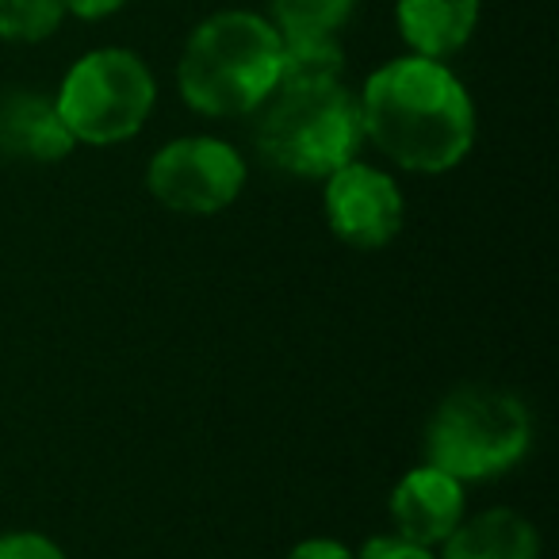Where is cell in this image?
Segmentation results:
<instances>
[{
    "mask_svg": "<svg viewBox=\"0 0 559 559\" xmlns=\"http://www.w3.org/2000/svg\"><path fill=\"white\" fill-rule=\"evenodd\" d=\"M365 139L411 173H449L475 146V104L437 58L403 55L357 93Z\"/></svg>",
    "mask_w": 559,
    "mask_h": 559,
    "instance_id": "obj_1",
    "label": "cell"
},
{
    "mask_svg": "<svg viewBox=\"0 0 559 559\" xmlns=\"http://www.w3.org/2000/svg\"><path fill=\"white\" fill-rule=\"evenodd\" d=\"M284 73V39L269 16L226 9L207 16L185 43L177 88L185 104L211 119L253 116Z\"/></svg>",
    "mask_w": 559,
    "mask_h": 559,
    "instance_id": "obj_2",
    "label": "cell"
},
{
    "mask_svg": "<svg viewBox=\"0 0 559 559\" xmlns=\"http://www.w3.org/2000/svg\"><path fill=\"white\" fill-rule=\"evenodd\" d=\"M253 142L276 173L326 180L365 146L357 93L342 78H280L253 111Z\"/></svg>",
    "mask_w": 559,
    "mask_h": 559,
    "instance_id": "obj_3",
    "label": "cell"
},
{
    "mask_svg": "<svg viewBox=\"0 0 559 559\" xmlns=\"http://www.w3.org/2000/svg\"><path fill=\"white\" fill-rule=\"evenodd\" d=\"M533 444L525 403L498 388H456L426 426V464L460 483L495 479L521 464Z\"/></svg>",
    "mask_w": 559,
    "mask_h": 559,
    "instance_id": "obj_4",
    "label": "cell"
},
{
    "mask_svg": "<svg viewBox=\"0 0 559 559\" xmlns=\"http://www.w3.org/2000/svg\"><path fill=\"white\" fill-rule=\"evenodd\" d=\"M157 100L150 66L134 50L100 47L70 66L55 104L73 142L119 146L146 127Z\"/></svg>",
    "mask_w": 559,
    "mask_h": 559,
    "instance_id": "obj_5",
    "label": "cell"
},
{
    "mask_svg": "<svg viewBox=\"0 0 559 559\" xmlns=\"http://www.w3.org/2000/svg\"><path fill=\"white\" fill-rule=\"evenodd\" d=\"M146 188L162 207L180 215H215L241 195L246 162L230 142L188 134V139L165 142L150 157Z\"/></svg>",
    "mask_w": 559,
    "mask_h": 559,
    "instance_id": "obj_6",
    "label": "cell"
},
{
    "mask_svg": "<svg viewBox=\"0 0 559 559\" xmlns=\"http://www.w3.org/2000/svg\"><path fill=\"white\" fill-rule=\"evenodd\" d=\"M330 230L353 249H380L403 230V192L383 169L349 162L326 177Z\"/></svg>",
    "mask_w": 559,
    "mask_h": 559,
    "instance_id": "obj_7",
    "label": "cell"
},
{
    "mask_svg": "<svg viewBox=\"0 0 559 559\" xmlns=\"http://www.w3.org/2000/svg\"><path fill=\"white\" fill-rule=\"evenodd\" d=\"M391 521L406 540H418L426 548L444 544L464 521V483L433 464L414 467L391 490Z\"/></svg>",
    "mask_w": 559,
    "mask_h": 559,
    "instance_id": "obj_8",
    "label": "cell"
},
{
    "mask_svg": "<svg viewBox=\"0 0 559 559\" xmlns=\"http://www.w3.org/2000/svg\"><path fill=\"white\" fill-rule=\"evenodd\" d=\"M73 146L78 142L58 116L55 96L27 88L0 96V154L20 162H62Z\"/></svg>",
    "mask_w": 559,
    "mask_h": 559,
    "instance_id": "obj_9",
    "label": "cell"
},
{
    "mask_svg": "<svg viewBox=\"0 0 559 559\" xmlns=\"http://www.w3.org/2000/svg\"><path fill=\"white\" fill-rule=\"evenodd\" d=\"M483 0H395V24L411 55L452 58L479 27Z\"/></svg>",
    "mask_w": 559,
    "mask_h": 559,
    "instance_id": "obj_10",
    "label": "cell"
},
{
    "mask_svg": "<svg viewBox=\"0 0 559 559\" xmlns=\"http://www.w3.org/2000/svg\"><path fill=\"white\" fill-rule=\"evenodd\" d=\"M441 559H540V533L518 510H483L452 528Z\"/></svg>",
    "mask_w": 559,
    "mask_h": 559,
    "instance_id": "obj_11",
    "label": "cell"
},
{
    "mask_svg": "<svg viewBox=\"0 0 559 559\" xmlns=\"http://www.w3.org/2000/svg\"><path fill=\"white\" fill-rule=\"evenodd\" d=\"M360 0H269V24L284 43H330L342 35Z\"/></svg>",
    "mask_w": 559,
    "mask_h": 559,
    "instance_id": "obj_12",
    "label": "cell"
},
{
    "mask_svg": "<svg viewBox=\"0 0 559 559\" xmlns=\"http://www.w3.org/2000/svg\"><path fill=\"white\" fill-rule=\"evenodd\" d=\"M66 16L62 0H0V43H43Z\"/></svg>",
    "mask_w": 559,
    "mask_h": 559,
    "instance_id": "obj_13",
    "label": "cell"
},
{
    "mask_svg": "<svg viewBox=\"0 0 559 559\" xmlns=\"http://www.w3.org/2000/svg\"><path fill=\"white\" fill-rule=\"evenodd\" d=\"M0 559H66V551L43 533H4Z\"/></svg>",
    "mask_w": 559,
    "mask_h": 559,
    "instance_id": "obj_14",
    "label": "cell"
},
{
    "mask_svg": "<svg viewBox=\"0 0 559 559\" xmlns=\"http://www.w3.org/2000/svg\"><path fill=\"white\" fill-rule=\"evenodd\" d=\"M357 559H437V556H433V548H426V544L391 533V536H372V540L360 548Z\"/></svg>",
    "mask_w": 559,
    "mask_h": 559,
    "instance_id": "obj_15",
    "label": "cell"
},
{
    "mask_svg": "<svg viewBox=\"0 0 559 559\" xmlns=\"http://www.w3.org/2000/svg\"><path fill=\"white\" fill-rule=\"evenodd\" d=\"M288 559H357L345 544L337 540H326V536H319V540H304L292 548Z\"/></svg>",
    "mask_w": 559,
    "mask_h": 559,
    "instance_id": "obj_16",
    "label": "cell"
},
{
    "mask_svg": "<svg viewBox=\"0 0 559 559\" xmlns=\"http://www.w3.org/2000/svg\"><path fill=\"white\" fill-rule=\"evenodd\" d=\"M62 4L78 20H104V16H116L127 0H62Z\"/></svg>",
    "mask_w": 559,
    "mask_h": 559,
    "instance_id": "obj_17",
    "label": "cell"
}]
</instances>
